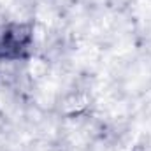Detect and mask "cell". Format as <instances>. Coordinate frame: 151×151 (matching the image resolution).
<instances>
[{"label":"cell","mask_w":151,"mask_h":151,"mask_svg":"<svg viewBox=\"0 0 151 151\" xmlns=\"http://www.w3.org/2000/svg\"><path fill=\"white\" fill-rule=\"evenodd\" d=\"M34 28L28 23L0 25V60H23L30 55Z\"/></svg>","instance_id":"obj_1"}]
</instances>
